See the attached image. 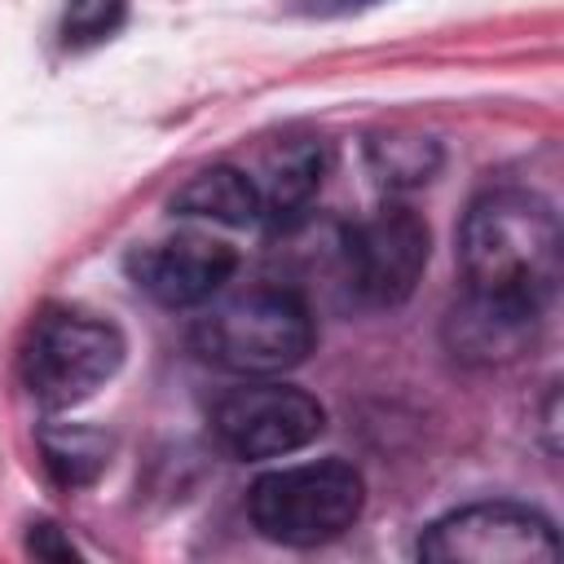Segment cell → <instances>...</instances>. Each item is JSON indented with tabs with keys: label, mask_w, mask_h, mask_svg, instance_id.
Listing matches in <instances>:
<instances>
[{
	"label": "cell",
	"mask_w": 564,
	"mask_h": 564,
	"mask_svg": "<svg viewBox=\"0 0 564 564\" xmlns=\"http://www.w3.org/2000/svg\"><path fill=\"white\" fill-rule=\"evenodd\" d=\"M366 502L361 471L344 458H317L260 476L247 494L251 524L282 546H322L344 538Z\"/></svg>",
	"instance_id": "cell-4"
},
{
	"label": "cell",
	"mask_w": 564,
	"mask_h": 564,
	"mask_svg": "<svg viewBox=\"0 0 564 564\" xmlns=\"http://www.w3.org/2000/svg\"><path fill=\"white\" fill-rule=\"evenodd\" d=\"M533 326H538L533 308L498 304L467 291L463 304L449 313V344L467 361H507L524 348V339H533Z\"/></svg>",
	"instance_id": "cell-10"
},
{
	"label": "cell",
	"mask_w": 564,
	"mask_h": 564,
	"mask_svg": "<svg viewBox=\"0 0 564 564\" xmlns=\"http://www.w3.org/2000/svg\"><path fill=\"white\" fill-rule=\"evenodd\" d=\"M432 564H551L560 560L555 524L520 502H471L432 520L419 538Z\"/></svg>",
	"instance_id": "cell-5"
},
{
	"label": "cell",
	"mask_w": 564,
	"mask_h": 564,
	"mask_svg": "<svg viewBox=\"0 0 564 564\" xmlns=\"http://www.w3.org/2000/svg\"><path fill=\"white\" fill-rule=\"evenodd\" d=\"M238 269V256L229 242L212 238V234H198V229H185V234H172V238H159V242H145L128 256V273L132 282L159 300L163 308H194V304H207Z\"/></svg>",
	"instance_id": "cell-8"
},
{
	"label": "cell",
	"mask_w": 564,
	"mask_h": 564,
	"mask_svg": "<svg viewBox=\"0 0 564 564\" xmlns=\"http://www.w3.org/2000/svg\"><path fill=\"white\" fill-rule=\"evenodd\" d=\"M361 4H375V0H313L317 13H348V9H361Z\"/></svg>",
	"instance_id": "cell-16"
},
{
	"label": "cell",
	"mask_w": 564,
	"mask_h": 564,
	"mask_svg": "<svg viewBox=\"0 0 564 564\" xmlns=\"http://www.w3.org/2000/svg\"><path fill=\"white\" fill-rule=\"evenodd\" d=\"M123 352L128 348L115 322L75 304H53L31 322L18 370L40 405L70 410L119 375Z\"/></svg>",
	"instance_id": "cell-3"
},
{
	"label": "cell",
	"mask_w": 564,
	"mask_h": 564,
	"mask_svg": "<svg viewBox=\"0 0 564 564\" xmlns=\"http://www.w3.org/2000/svg\"><path fill=\"white\" fill-rule=\"evenodd\" d=\"M40 454H44V467L57 485L79 489V485H93L106 471L110 436L97 432V427H84V423H53V427L40 432Z\"/></svg>",
	"instance_id": "cell-12"
},
{
	"label": "cell",
	"mask_w": 564,
	"mask_h": 564,
	"mask_svg": "<svg viewBox=\"0 0 564 564\" xmlns=\"http://www.w3.org/2000/svg\"><path fill=\"white\" fill-rule=\"evenodd\" d=\"M322 176H326V145L313 141V137H286L278 141L260 172L251 176L256 181V198H260V225H291L304 216V207L313 203V194L322 189Z\"/></svg>",
	"instance_id": "cell-9"
},
{
	"label": "cell",
	"mask_w": 564,
	"mask_h": 564,
	"mask_svg": "<svg viewBox=\"0 0 564 564\" xmlns=\"http://www.w3.org/2000/svg\"><path fill=\"white\" fill-rule=\"evenodd\" d=\"M31 551L35 555H48V560H75V546L57 533V524H35L31 529Z\"/></svg>",
	"instance_id": "cell-15"
},
{
	"label": "cell",
	"mask_w": 564,
	"mask_h": 564,
	"mask_svg": "<svg viewBox=\"0 0 564 564\" xmlns=\"http://www.w3.org/2000/svg\"><path fill=\"white\" fill-rule=\"evenodd\" d=\"M366 154H370V172L383 185H423L441 167V145L432 137L388 132V137H375Z\"/></svg>",
	"instance_id": "cell-13"
},
{
	"label": "cell",
	"mask_w": 564,
	"mask_h": 564,
	"mask_svg": "<svg viewBox=\"0 0 564 564\" xmlns=\"http://www.w3.org/2000/svg\"><path fill=\"white\" fill-rule=\"evenodd\" d=\"M560 216L542 194L516 185L485 189L458 225L467 291L542 313L560 282Z\"/></svg>",
	"instance_id": "cell-1"
},
{
	"label": "cell",
	"mask_w": 564,
	"mask_h": 564,
	"mask_svg": "<svg viewBox=\"0 0 564 564\" xmlns=\"http://www.w3.org/2000/svg\"><path fill=\"white\" fill-rule=\"evenodd\" d=\"M194 352L229 375L269 379L313 352V313L286 286H251L212 304L194 330Z\"/></svg>",
	"instance_id": "cell-2"
},
{
	"label": "cell",
	"mask_w": 564,
	"mask_h": 564,
	"mask_svg": "<svg viewBox=\"0 0 564 564\" xmlns=\"http://www.w3.org/2000/svg\"><path fill=\"white\" fill-rule=\"evenodd\" d=\"M427 225L405 203H383L344 229V278L352 295L370 308H392L414 295L427 269Z\"/></svg>",
	"instance_id": "cell-6"
},
{
	"label": "cell",
	"mask_w": 564,
	"mask_h": 564,
	"mask_svg": "<svg viewBox=\"0 0 564 564\" xmlns=\"http://www.w3.org/2000/svg\"><path fill=\"white\" fill-rule=\"evenodd\" d=\"M128 18V0H66L62 13V44L66 48H93L110 40Z\"/></svg>",
	"instance_id": "cell-14"
},
{
	"label": "cell",
	"mask_w": 564,
	"mask_h": 564,
	"mask_svg": "<svg viewBox=\"0 0 564 564\" xmlns=\"http://www.w3.org/2000/svg\"><path fill=\"white\" fill-rule=\"evenodd\" d=\"M172 212L189 216V220H212V225H260V198H256V181L242 167L229 163H212L203 172H194L176 194H172Z\"/></svg>",
	"instance_id": "cell-11"
},
{
	"label": "cell",
	"mask_w": 564,
	"mask_h": 564,
	"mask_svg": "<svg viewBox=\"0 0 564 564\" xmlns=\"http://www.w3.org/2000/svg\"><path fill=\"white\" fill-rule=\"evenodd\" d=\"M326 410L295 383H242L212 405V432L234 458H282L317 441Z\"/></svg>",
	"instance_id": "cell-7"
}]
</instances>
